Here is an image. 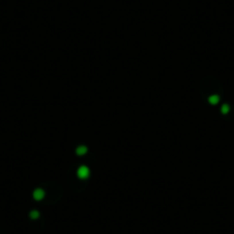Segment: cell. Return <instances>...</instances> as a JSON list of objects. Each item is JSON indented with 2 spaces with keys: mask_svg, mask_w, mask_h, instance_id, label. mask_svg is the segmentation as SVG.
<instances>
[{
  "mask_svg": "<svg viewBox=\"0 0 234 234\" xmlns=\"http://www.w3.org/2000/svg\"><path fill=\"white\" fill-rule=\"evenodd\" d=\"M88 174H89V171H88V169H87L86 166H80V167L78 169V177H79L80 179L87 178Z\"/></svg>",
  "mask_w": 234,
  "mask_h": 234,
  "instance_id": "1",
  "label": "cell"
},
{
  "mask_svg": "<svg viewBox=\"0 0 234 234\" xmlns=\"http://www.w3.org/2000/svg\"><path fill=\"white\" fill-rule=\"evenodd\" d=\"M44 195H45V193H44V190L40 189V188H38V189H36V190L33 192V197H34V200H37V201H40V200L44 197Z\"/></svg>",
  "mask_w": 234,
  "mask_h": 234,
  "instance_id": "2",
  "label": "cell"
},
{
  "mask_svg": "<svg viewBox=\"0 0 234 234\" xmlns=\"http://www.w3.org/2000/svg\"><path fill=\"white\" fill-rule=\"evenodd\" d=\"M218 101H219V96H218V95H212V96L209 98V102H210L211 104H216Z\"/></svg>",
  "mask_w": 234,
  "mask_h": 234,
  "instance_id": "3",
  "label": "cell"
},
{
  "mask_svg": "<svg viewBox=\"0 0 234 234\" xmlns=\"http://www.w3.org/2000/svg\"><path fill=\"white\" fill-rule=\"evenodd\" d=\"M86 150H87V149H86V147L80 146V147L77 149V154H78V155H84V154L86 153Z\"/></svg>",
  "mask_w": 234,
  "mask_h": 234,
  "instance_id": "4",
  "label": "cell"
},
{
  "mask_svg": "<svg viewBox=\"0 0 234 234\" xmlns=\"http://www.w3.org/2000/svg\"><path fill=\"white\" fill-rule=\"evenodd\" d=\"M228 110H229V107H228L227 104H224V106L221 107V112H223V114H226V112H228Z\"/></svg>",
  "mask_w": 234,
  "mask_h": 234,
  "instance_id": "5",
  "label": "cell"
},
{
  "mask_svg": "<svg viewBox=\"0 0 234 234\" xmlns=\"http://www.w3.org/2000/svg\"><path fill=\"white\" fill-rule=\"evenodd\" d=\"M37 217H38V212H37V211H32V212H31V218L36 219Z\"/></svg>",
  "mask_w": 234,
  "mask_h": 234,
  "instance_id": "6",
  "label": "cell"
}]
</instances>
